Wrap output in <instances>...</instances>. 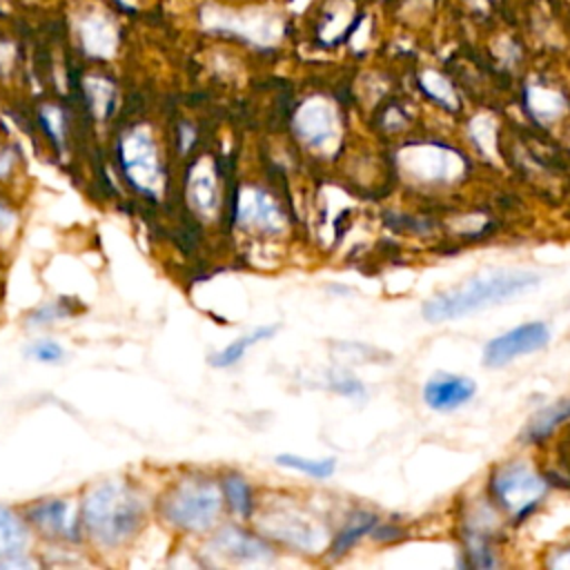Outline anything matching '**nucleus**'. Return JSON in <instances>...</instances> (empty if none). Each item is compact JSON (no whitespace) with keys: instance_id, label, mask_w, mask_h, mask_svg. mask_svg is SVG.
Masks as SVG:
<instances>
[{"instance_id":"1","label":"nucleus","mask_w":570,"mask_h":570,"mask_svg":"<svg viewBox=\"0 0 570 570\" xmlns=\"http://www.w3.org/2000/svg\"><path fill=\"white\" fill-rule=\"evenodd\" d=\"M82 532L100 548L114 550L131 541L145 521V501L125 481L94 485L80 503Z\"/></svg>"},{"instance_id":"2","label":"nucleus","mask_w":570,"mask_h":570,"mask_svg":"<svg viewBox=\"0 0 570 570\" xmlns=\"http://www.w3.org/2000/svg\"><path fill=\"white\" fill-rule=\"evenodd\" d=\"M537 283H539V276L532 272H501L483 278L479 276L459 289L443 292L425 301L423 316L432 323L465 316L481 307H490L512 296H519L532 289Z\"/></svg>"},{"instance_id":"3","label":"nucleus","mask_w":570,"mask_h":570,"mask_svg":"<svg viewBox=\"0 0 570 570\" xmlns=\"http://www.w3.org/2000/svg\"><path fill=\"white\" fill-rule=\"evenodd\" d=\"M223 503L220 483L207 476H187L165 492L160 517L176 530L200 534L218 521Z\"/></svg>"},{"instance_id":"4","label":"nucleus","mask_w":570,"mask_h":570,"mask_svg":"<svg viewBox=\"0 0 570 570\" xmlns=\"http://www.w3.org/2000/svg\"><path fill=\"white\" fill-rule=\"evenodd\" d=\"M118 163L136 191L149 198L158 196L163 187V163L149 131L136 129L122 136L118 145Z\"/></svg>"},{"instance_id":"5","label":"nucleus","mask_w":570,"mask_h":570,"mask_svg":"<svg viewBox=\"0 0 570 570\" xmlns=\"http://www.w3.org/2000/svg\"><path fill=\"white\" fill-rule=\"evenodd\" d=\"M24 519L33 530L47 539L76 543L82 534L80 505L62 497H49L31 503L24 512Z\"/></svg>"},{"instance_id":"6","label":"nucleus","mask_w":570,"mask_h":570,"mask_svg":"<svg viewBox=\"0 0 570 570\" xmlns=\"http://www.w3.org/2000/svg\"><path fill=\"white\" fill-rule=\"evenodd\" d=\"M492 492L508 510H512L517 517H523L543 497L546 481L523 465H512L494 476Z\"/></svg>"},{"instance_id":"7","label":"nucleus","mask_w":570,"mask_h":570,"mask_svg":"<svg viewBox=\"0 0 570 570\" xmlns=\"http://www.w3.org/2000/svg\"><path fill=\"white\" fill-rule=\"evenodd\" d=\"M548 341H550V330L546 323L541 321L523 323L492 338L483 350V363L490 367H501L521 354H530L546 347Z\"/></svg>"},{"instance_id":"8","label":"nucleus","mask_w":570,"mask_h":570,"mask_svg":"<svg viewBox=\"0 0 570 570\" xmlns=\"http://www.w3.org/2000/svg\"><path fill=\"white\" fill-rule=\"evenodd\" d=\"M238 225L245 229H254L258 234H276L283 229V214L276 200L261 189H243L236 198L234 212Z\"/></svg>"},{"instance_id":"9","label":"nucleus","mask_w":570,"mask_h":570,"mask_svg":"<svg viewBox=\"0 0 570 570\" xmlns=\"http://www.w3.org/2000/svg\"><path fill=\"white\" fill-rule=\"evenodd\" d=\"M212 548L234 561L240 563H249V561H269L274 559V548L267 539H263L261 534L240 530L236 525H225L220 528L214 537H212Z\"/></svg>"},{"instance_id":"10","label":"nucleus","mask_w":570,"mask_h":570,"mask_svg":"<svg viewBox=\"0 0 570 570\" xmlns=\"http://www.w3.org/2000/svg\"><path fill=\"white\" fill-rule=\"evenodd\" d=\"M207 158H198L189 171H187V180H185V194L189 198V205L196 214L200 216H212L218 209V185H216V171L209 163H205Z\"/></svg>"},{"instance_id":"11","label":"nucleus","mask_w":570,"mask_h":570,"mask_svg":"<svg viewBox=\"0 0 570 570\" xmlns=\"http://www.w3.org/2000/svg\"><path fill=\"white\" fill-rule=\"evenodd\" d=\"M474 383L465 376H436L425 383L423 399L432 410H454L474 396Z\"/></svg>"},{"instance_id":"12","label":"nucleus","mask_w":570,"mask_h":570,"mask_svg":"<svg viewBox=\"0 0 570 570\" xmlns=\"http://www.w3.org/2000/svg\"><path fill=\"white\" fill-rule=\"evenodd\" d=\"M31 543L29 521L20 517L13 508L0 505V559L27 554Z\"/></svg>"},{"instance_id":"13","label":"nucleus","mask_w":570,"mask_h":570,"mask_svg":"<svg viewBox=\"0 0 570 570\" xmlns=\"http://www.w3.org/2000/svg\"><path fill=\"white\" fill-rule=\"evenodd\" d=\"M274 519H276L274 525H267V523L263 525L274 539H278V541H283V543H287L292 548H301V550L314 548L316 530L303 517L278 512Z\"/></svg>"},{"instance_id":"14","label":"nucleus","mask_w":570,"mask_h":570,"mask_svg":"<svg viewBox=\"0 0 570 570\" xmlns=\"http://www.w3.org/2000/svg\"><path fill=\"white\" fill-rule=\"evenodd\" d=\"M296 134L309 145H323L325 138L332 134V114L321 102H307L294 120Z\"/></svg>"},{"instance_id":"15","label":"nucleus","mask_w":570,"mask_h":570,"mask_svg":"<svg viewBox=\"0 0 570 570\" xmlns=\"http://www.w3.org/2000/svg\"><path fill=\"white\" fill-rule=\"evenodd\" d=\"M276 332H278V325H261V327L252 330L249 334L238 336L236 341H232V343L225 345L223 350L214 352V354L209 356V363H212L214 367H218V370L234 367L236 363L243 361V356L247 354L249 347H254V345L261 343V341H269Z\"/></svg>"},{"instance_id":"16","label":"nucleus","mask_w":570,"mask_h":570,"mask_svg":"<svg viewBox=\"0 0 570 570\" xmlns=\"http://www.w3.org/2000/svg\"><path fill=\"white\" fill-rule=\"evenodd\" d=\"M220 490H223V499L225 505L240 519H249L254 512V492L252 485L245 481V476L240 474H227L220 479Z\"/></svg>"},{"instance_id":"17","label":"nucleus","mask_w":570,"mask_h":570,"mask_svg":"<svg viewBox=\"0 0 570 570\" xmlns=\"http://www.w3.org/2000/svg\"><path fill=\"white\" fill-rule=\"evenodd\" d=\"M374 525H376V517H374V514H365V512L354 514V517L350 519V523L334 537V541H332V546H330L332 557L345 554L363 534L372 532Z\"/></svg>"},{"instance_id":"18","label":"nucleus","mask_w":570,"mask_h":570,"mask_svg":"<svg viewBox=\"0 0 570 570\" xmlns=\"http://www.w3.org/2000/svg\"><path fill=\"white\" fill-rule=\"evenodd\" d=\"M274 463L281 468H289L296 472H303L312 479H327L334 474L336 470V461L334 459H307L301 454H276Z\"/></svg>"},{"instance_id":"19","label":"nucleus","mask_w":570,"mask_h":570,"mask_svg":"<svg viewBox=\"0 0 570 570\" xmlns=\"http://www.w3.org/2000/svg\"><path fill=\"white\" fill-rule=\"evenodd\" d=\"M566 419H570V399H563V401H559V403H554V405L541 410V412L530 421L525 434H528L530 441H539V439H543L552 428H557V425H559L561 421H566Z\"/></svg>"},{"instance_id":"20","label":"nucleus","mask_w":570,"mask_h":570,"mask_svg":"<svg viewBox=\"0 0 570 570\" xmlns=\"http://www.w3.org/2000/svg\"><path fill=\"white\" fill-rule=\"evenodd\" d=\"M24 354L31 361L53 365V363H60L65 358V347L58 341H53V338H38L31 345H27Z\"/></svg>"},{"instance_id":"21","label":"nucleus","mask_w":570,"mask_h":570,"mask_svg":"<svg viewBox=\"0 0 570 570\" xmlns=\"http://www.w3.org/2000/svg\"><path fill=\"white\" fill-rule=\"evenodd\" d=\"M71 314H73V309L69 307V303H65V301H51V303H45V305L36 307V309L29 314L27 323L33 325V327H40V325H49V323H53V321L67 318V316H71Z\"/></svg>"},{"instance_id":"22","label":"nucleus","mask_w":570,"mask_h":570,"mask_svg":"<svg viewBox=\"0 0 570 570\" xmlns=\"http://www.w3.org/2000/svg\"><path fill=\"white\" fill-rule=\"evenodd\" d=\"M330 385H332V390H336L338 394H345V396H361L363 394V385L356 379L341 376V379H334Z\"/></svg>"},{"instance_id":"23","label":"nucleus","mask_w":570,"mask_h":570,"mask_svg":"<svg viewBox=\"0 0 570 570\" xmlns=\"http://www.w3.org/2000/svg\"><path fill=\"white\" fill-rule=\"evenodd\" d=\"M16 227V212L0 200V234H9Z\"/></svg>"},{"instance_id":"24","label":"nucleus","mask_w":570,"mask_h":570,"mask_svg":"<svg viewBox=\"0 0 570 570\" xmlns=\"http://www.w3.org/2000/svg\"><path fill=\"white\" fill-rule=\"evenodd\" d=\"M11 151L9 149H0V180L9 174V169H11Z\"/></svg>"}]
</instances>
